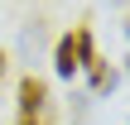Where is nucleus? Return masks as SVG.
Returning <instances> with one entry per match:
<instances>
[{
	"instance_id": "f257e3e1",
	"label": "nucleus",
	"mask_w": 130,
	"mask_h": 125,
	"mask_svg": "<svg viewBox=\"0 0 130 125\" xmlns=\"http://www.w3.org/2000/svg\"><path fill=\"white\" fill-rule=\"evenodd\" d=\"M43 101H48V82L43 77H19V116H39L43 111Z\"/></svg>"
},
{
	"instance_id": "f03ea898",
	"label": "nucleus",
	"mask_w": 130,
	"mask_h": 125,
	"mask_svg": "<svg viewBox=\"0 0 130 125\" xmlns=\"http://www.w3.org/2000/svg\"><path fill=\"white\" fill-rule=\"evenodd\" d=\"M53 72L68 77V82H72V72H82V63H77V39H72V34L58 39V48H53Z\"/></svg>"
},
{
	"instance_id": "7ed1b4c3",
	"label": "nucleus",
	"mask_w": 130,
	"mask_h": 125,
	"mask_svg": "<svg viewBox=\"0 0 130 125\" xmlns=\"http://www.w3.org/2000/svg\"><path fill=\"white\" fill-rule=\"evenodd\" d=\"M72 39H77V63H82V67H87V63H92V58H96V48H92V34H87V29H77V34H72Z\"/></svg>"
},
{
	"instance_id": "20e7f679",
	"label": "nucleus",
	"mask_w": 130,
	"mask_h": 125,
	"mask_svg": "<svg viewBox=\"0 0 130 125\" xmlns=\"http://www.w3.org/2000/svg\"><path fill=\"white\" fill-rule=\"evenodd\" d=\"M5 72H10V53L0 48V77H5Z\"/></svg>"
},
{
	"instance_id": "39448f33",
	"label": "nucleus",
	"mask_w": 130,
	"mask_h": 125,
	"mask_svg": "<svg viewBox=\"0 0 130 125\" xmlns=\"http://www.w3.org/2000/svg\"><path fill=\"white\" fill-rule=\"evenodd\" d=\"M14 125H34V116H19V120H14Z\"/></svg>"
},
{
	"instance_id": "423d86ee",
	"label": "nucleus",
	"mask_w": 130,
	"mask_h": 125,
	"mask_svg": "<svg viewBox=\"0 0 130 125\" xmlns=\"http://www.w3.org/2000/svg\"><path fill=\"white\" fill-rule=\"evenodd\" d=\"M125 34H130V29H125Z\"/></svg>"
}]
</instances>
